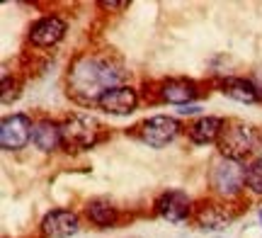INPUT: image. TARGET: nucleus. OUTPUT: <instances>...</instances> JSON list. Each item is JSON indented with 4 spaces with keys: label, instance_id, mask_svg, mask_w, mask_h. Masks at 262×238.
Wrapping results in <instances>:
<instances>
[{
    "label": "nucleus",
    "instance_id": "nucleus-1",
    "mask_svg": "<svg viewBox=\"0 0 262 238\" xmlns=\"http://www.w3.org/2000/svg\"><path fill=\"white\" fill-rule=\"evenodd\" d=\"M122 78H124L122 68L114 66L110 58L85 54V56H80L71 66L68 88H71V95L75 100H80V102H97L107 90L119 88Z\"/></svg>",
    "mask_w": 262,
    "mask_h": 238
},
{
    "label": "nucleus",
    "instance_id": "nucleus-2",
    "mask_svg": "<svg viewBox=\"0 0 262 238\" xmlns=\"http://www.w3.org/2000/svg\"><path fill=\"white\" fill-rule=\"evenodd\" d=\"M257 146V134L243 122H231L226 124L224 134L219 139V151L221 158H231V161H241Z\"/></svg>",
    "mask_w": 262,
    "mask_h": 238
},
{
    "label": "nucleus",
    "instance_id": "nucleus-3",
    "mask_svg": "<svg viewBox=\"0 0 262 238\" xmlns=\"http://www.w3.org/2000/svg\"><path fill=\"white\" fill-rule=\"evenodd\" d=\"M245 185V168L241 161H231V158H221L214 163L211 168V187L219 192L221 197L231 200L238 192L243 190Z\"/></svg>",
    "mask_w": 262,
    "mask_h": 238
},
{
    "label": "nucleus",
    "instance_id": "nucleus-4",
    "mask_svg": "<svg viewBox=\"0 0 262 238\" xmlns=\"http://www.w3.org/2000/svg\"><path fill=\"white\" fill-rule=\"evenodd\" d=\"M61 134H63L66 148L71 151H85L95 146L97 141V122L85 115H73L71 119H66L61 124Z\"/></svg>",
    "mask_w": 262,
    "mask_h": 238
},
{
    "label": "nucleus",
    "instance_id": "nucleus-5",
    "mask_svg": "<svg viewBox=\"0 0 262 238\" xmlns=\"http://www.w3.org/2000/svg\"><path fill=\"white\" fill-rule=\"evenodd\" d=\"M32 132H34V124L27 115L5 117L3 124H0V146L5 151H19L29 143Z\"/></svg>",
    "mask_w": 262,
    "mask_h": 238
},
{
    "label": "nucleus",
    "instance_id": "nucleus-6",
    "mask_svg": "<svg viewBox=\"0 0 262 238\" xmlns=\"http://www.w3.org/2000/svg\"><path fill=\"white\" fill-rule=\"evenodd\" d=\"M178 134H180V122L175 117H168V115L150 117L148 122H143V126H141V139L148 146H153V148L168 146Z\"/></svg>",
    "mask_w": 262,
    "mask_h": 238
},
{
    "label": "nucleus",
    "instance_id": "nucleus-7",
    "mask_svg": "<svg viewBox=\"0 0 262 238\" xmlns=\"http://www.w3.org/2000/svg\"><path fill=\"white\" fill-rule=\"evenodd\" d=\"M139 105V95L131 85H119L107 90L100 100H97V107L110 112V115H131Z\"/></svg>",
    "mask_w": 262,
    "mask_h": 238
},
{
    "label": "nucleus",
    "instance_id": "nucleus-8",
    "mask_svg": "<svg viewBox=\"0 0 262 238\" xmlns=\"http://www.w3.org/2000/svg\"><path fill=\"white\" fill-rule=\"evenodd\" d=\"M78 229H80L78 217L68 209H54L41 219V233L47 238H68L78 233Z\"/></svg>",
    "mask_w": 262,
    "mask_h": 238
},
{
    "label": "nucleus",
    "instance_id": "nucleus-9",
    "mask_svg": "<svg viewBox=\"0 0 262 238\" xmlns=\"http://www.w3.org/2000/svg\"><path fill=\"white\" fill-rule=\"evenodd\" d=\"M156 211H158L163 219L172 221V224H180V221H185L189 217L192 204H189V197L185 192L170 190L156 200Z\"/></svg>",
    "mask_w": 262,
    "mask_h": 238
},
{
    "label": "nucleus",
    "instance_id": "nucleus-10",
    "mask_svg": "<svg viewBox=\"0 0 262 238\" xmlns=\"http://www.w3.org/2000/svg\"><path fill=\"white\" fill-rule=\"evenodd\" d=\"M66 34V22L56 15H49V17H41L32 27L29 32V39H32V44H37V47H54L58 44Z\"/></svg>",
    "mask_w": 262,
    "mask_h": 238
},
{
    "label": "nucleus",
    "instance_id": "nucleus-11",
    "mask_svg": "<svg viewBox=\"0 0 262 238\" xmlns=\"http://www.w3.org/2000/svg\"><path fill=\"white\" fill-rule=\"evenodd\" d=\"M194 217H196V224L209 231H221L233 221V214L228 209H224L221 204H214V202H202L196 207Z\"/></svg>",
    "mask_w": 262,
    "mask_h": 238
},
{
    "label": "nucleus",
    "instance_id": "nucleus-12",
    "mask_svg": "<svg viewBox=\"0 0 262 238\" xmlns=\"http://www.w3.org/2000/svg\"><path fill=\"white\" fill-rule=\"evenodd\" d=\"M196 95H199L196 85L192 80H185V78L165 80V83L160 85V97H163L165 102H172V105H180V107L189 105Z\"/></svg>",
    "mask_w": 262,
    "mask_h": 238
},
{
    "label": "nucleus",
    "instance_id": "nucleus-13",
    "mask_svg": "<svg viewBox=\"0 0 262 238\" xmlns=\"http://www.w3.org/2000/svg\"><path fill=\"white\" fill-rule=\"evenodd\" d=\"M32 141L39 151H56L58 143H63V134H61V126L51 119H41V122L34 124V132H32Z\"/></svg>",
    "mask_w": 262,
    "mask_h": 238
},
{
    "label": "nucleus",
    "instance_id": "nucleus-14",
    "mask_svg": "<svg viewBox=\"0 0 262 238\" xmlns=\"http://www.w3.org/2000/svg\"><path fill=\"white\" fill-rule=\"evenodd\" d=\"M226 129V122L221 117H202L189 126V139L194 143H211L219 141Z\"/></svg>",
    "mask_w": 262,
    "mask_h": 238
},
{
    "label": "nucleus",
    "instance_id": "nucleus-15",
    "mask_svg": "<svg viewBox=\"0 0 262 238\" xmlns=\"http://www.w3.org/2000/svg\"><path fill=\"white\" fill-rule=\"evenodd\" d=\"M221 93L228 97H233V100H238V102H255L257 100V90H255L253 80H245V78H224L221 80Z\"/></svg>",
    "mask_w": 262,
    "mask_h": 238
},
{
    "label": "nucleus",
    "instance_id": "nucleus-16",
    "mask_svg": "<svg viewBox=\"0 0 262 238\" xmlns=\"http://www.w3.org/2000/svg\"><path fill=\"white\" fill-rule=\"evenodd\" d=\"M88 217L93 224L97 226H112L114 221H117V211L110 202H102V200H95L88 204Z\"/></svg>",
    "mask_w": 262,
    "mask_h": 238
},
{
    "label": "nucleus",
    "instance_id": "nucleus-17",
    "mask_svg": "<svg viewBox=\"0 0 262 238\" xmlns=\"http://www.w3.org/2000/svg\"><path fill=\"white\" fill-rule=\"evenodd\" d=\"M245 185L255 194H262V156L245 165Z\"/></svg>",
    "mask_w": 262,
    "mask_h": 238
},
{
    "label": "nucleus",
    "instance_id": "nucleus-18",
    "mask_svg": "<svg viewBox=\"0 0 262 238\" xmlns=\"http://www.w3.org/2000/svg\"><path fill=\"white\" fill-rule=\"evenodd\" d=\"M17 88H19V85L15 83V80L10 83V78H8V76L3 78V105H10L12 100H17V95H19Z\"/></svg>",
    "mask_w": 262,
    "mask_h": 238
},
{
    "label": "nucleus",
    "instance_id": "nucleus-19",
    "mask_svg": "<svg viewBox=\"0 0 262 238\" xmlns=\"http://www.w3.org/2000/svg\"><path fill=\"white\" fill-rule=\"evenodd\" d=\"M253 85H255V90H257V95H262V71H257V73H255Z\"/></svg>",
    "mask_w": 262,
    "mask_h": 238
},
{
    "label": "nucleus",
    "instance_id": "nucleus-20",
    "mask_svg": "<svg viewBox=\"0 0 262 238\" xmlns=\"http://www.w3.org/2000/svg\"><path fill=\"white\" fill-rule=\"evenodd\" d=\"M129 5V3H102V8H107V10H124Z\"/></svg>",
    "mask_w": 262,
    "mask_h": 238
},
{
    "label": "nucleus",
    "instance_id": "nucleus-21",
    "mask_svg": "<svg viewBox=\"0 0 262 238\" xmlns=\"http://www.w3.org/2000/svg\"><path fill=\"white\" fill-rule=\"evenodd\" d=\"M194 112H199V107H196V105H185V107H180V115H194Z\"/></svg>",
    "mask_w": 262,
    "mask_h": 238
},
{
    "label": "nucleus",
    "instance_id": "nucleus-22",
    "mask_svg": "<svg viewBox=\"0 0 262 238\" xmlns=\"http://www.w3.org/2000/svg\"><path fill=\"white\" fill-rule=\"evenodd\" d=\"M257 143H260V146H262V132L257 134Z\"/></svg>",
    "mask_w": 262,
    "mask_h": 238
},
{
    "label": "nucleus",
    "instance_id": "nucleus-23",
    "mask_svg": "<svg viewBox=\"0 0 262 238\" xmlns=\"http://www.w3.org/2000/svg\"><path fill=\"white\" fill-rule=\"evenodd\" d=\"M260 221H262V211H260Z\"/></svg>",
    "mask_w": 262,
    "mask_h": 238
}]
</instances>
